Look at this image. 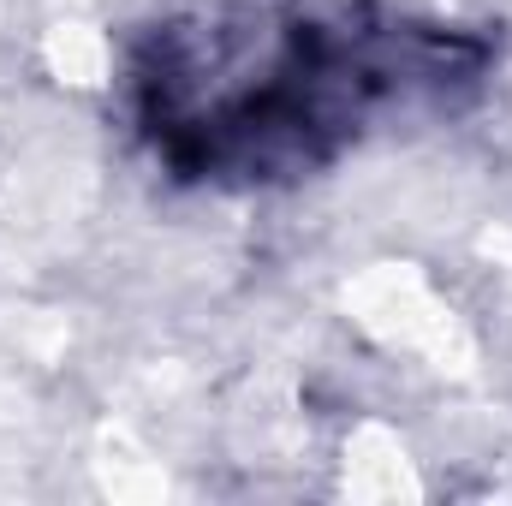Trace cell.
Returning <instances> with one entry per match:
<instances>
[{"instance_id":"obj_1","label":"cell","mask_w":512,"mask_h":506,"mask_svg":"<svg viewBox=\"0 0 512 506\" xmlns=\"http://www.w3.org/2000/svg\"><path fill=\"white\" fill-rule=\"evenodd\" d=\"M489 72L495 42L471 24L376 0H221L131 42L126 114L161 173L262 191L465 114Z\"/></svg>"}]
</instances>
